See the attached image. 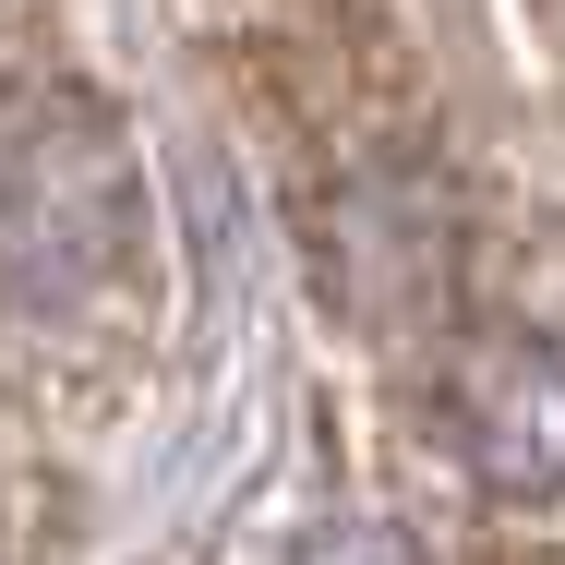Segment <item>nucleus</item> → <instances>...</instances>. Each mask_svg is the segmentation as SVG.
<instances>
[{"instance_id": "2", "label": "nucleus", "mask_w": 565, "mask_h": 565, "mask_svg": "<svg viewBox=\"0 0 565 565\" xmlns=\"http://www.w3.org/2000/svg\"><path fill=\"white\" fill-rule=\"evenodd\" d=\"M446 422L493 493H565V349L554 338H481L446 385Z\"/></svg>"}, {"instance_id": "1", "label": "nucleus", "mask_w": 565, "mask_h": 565, "mask_svg": "<svg viewBox=\"0 0 565 565\" xmlns=\"http://www.w3.org/2000/svg\"><path fill=\"white\" fill-rule=\"evenodd\" d=\"M132 265V145L109 109H49L0 145V289L61 313Z\"/></svg>"}]
</instances>
